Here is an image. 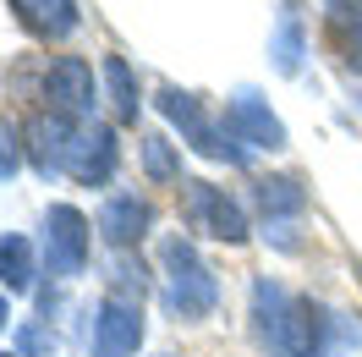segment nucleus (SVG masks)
Here are the masks:
<instances>
[{"label": "nucleus", "instance_id": "f257e3e1", "mask_svg": "<svg viewBox=\"0 0 362 357\" xmlns=\"http://www.w3.org/2000/svg\"><path fill=\"white\" fill-rule=\"evenodd\" d=\"M159 264H165V308L176 313V319H209L214 313V302H220L214 269L198 259V247L187 242V237H165Z\"/></svg>", "mask_w": 362, "mask_h": 357}, {"label": "nucleus", "instance_id": "f03ea898", "mask_svg": "<svg viewBox=\"0 0 362 357\" xmlns=\"http://www.w3.org/2000/svg\"><path fill=\"white\" fill-rule=\"evenodd\" d=\"M181 198H187V225L204 231L214 242H247V215L242 203L230 198L226 187L214 181H181Z\"/></svg>", "mask_w": 362, "mask_h": 357}, {"label": "nucleus", "instance_id": "7ed1b4c3", "mask_svg": "<svg viewBox=\"0 0 362 357\" xmlns=\"http://www.w3.org/2000/svg\"><path fill=\"white\" fill-rule=\"evenodd\" d=\"M159 110L176 121L181 132H187V143L198 149V154H209V159H230V165H242L247 159V149L242 143H230V132L226 127H214L204 115V105L192 99V94H181V89H159Z\"/></svg>", "mask_w": 362, "mask_h": 357}, {"label": "nucleus", "instance_id": "20e7f679", "mask_svg": "<svg viewBox=\"0 0 362 357\" xmlns=\"http://www.w3.org/2000/svg\"><path fill=\"white\" fill-rule=\"evenodd\" d=\"M45 264L49 275H83L88 269V220H83V209H71V203H55L45 215Z\"/></svg>", "mask_w": 362, "mask_h": 357}, {"label": "nucleus", "instance_id": "39448f33", "mask_svg": "<svg viewBox=\"0 0 362 357\" xmlns=\"http://www.w3.org/2000/svg\"><path fill=\"white\" fill-rule=\"evenodd\" d=\"M45 99L55 115H66V121H88L93 105H99V94H93V67L83 55H61V61H49L45 67Z\"/></svg>", "mask_w": 362, "mask_h": 357}, {"label": "nucleus", "instance_id": "423d86ee", "mask_svg": "<svg viewBox=\"0 0 362 357\" xmlns=\"http://www.w3.org/2000/svg\"><path fill=\"white\" fill-rule=\"evenodd\" d=\"M71 137H77V127H71L66 115H55V110H33V115L23 121V154H28V165H33L39 176H55V171H66Z\"/></svg>", "mask_w": 362, "mask_h": 357}, {"label": "nucleus", "instance_id": "0eeeda50", "mask_svg": "<svg viewBox=\"0 0 362 357\" xmlns=\"http://www.w3.org/2000/svg\"><path fill=\"white\" fill-rule=\"evenodd\" d=\"M269 341L280 357H324V308L313 297H291L274 319Z\"/></svg>", "mask_w": 362, "mask_h": 357}, {"label": "nucleus", "instance_id": "6e6552de", "mask_svg": "<svg viewBox=\"0 0 362 357\" xmlns=\"http://www.w3.org/2000/svg\"><path fill=\"white\" fill-rule=\"evenodd\" d=\"M143 346V302L105 297L93 313V357H137Z\"/></svg>", "mask_w": 362, "mask_h": 357}, {"label": "nucleus", "instance_id": "1a4fd4ad", "mask_svg": "<svg viewBox=\"0 0 362 357\" xmlns=\"http://www.w3.org/2000/svg\"><path fill=\"white\" fill-rule=\"evenodd\" d=\"M220 127L230 132V143H247V149H286V127H280V115H274L252 89H242L226 105V121H220Z\"/></svg>", "mask_w": 362, "mask_h": 357}, {"label": "nucleus", "instance_id": "9d476101", "mask_svg": "<svg viewBox=\"0 0 362 357\" xmlns=\"http://www.w3.org/2000/svg\"><path fill=\"white\" fill-rule=\"evenodd\" d=\"M115 159H121V149H115V132L93 121V127H77V137H71L66 176L77 181V187H105V181L115 176Z\"/></svg>", "mask_w": 362, "mask_h": 357}, {"label": "nucleus", "instance_id": "9b49d317", "mask_svg": "<svg viewBox=\"0 0 362 357\" xmlns=\"http://www.w3.org/2000/svg\"><path fill=\"white\" fill-rule=\"evenodd\" d=\"M148 225H154V209H148V198H137V193H110L105 209H99V237H105L115 253L143 242Z\"/></svg>", "mask_w": 362, "mask_h": 357}, {"label": "nucleus", "instance_id": "f8f14e48", "mask_svg": "<svg viewBox=\"0 0 362 357\" xmlns=\"http://www.w3.org/2000/svg\"><path fill=\"white\" fill-rule=\"evenodd\" d=\"M11 11L33 39H66L77 28V0H11Z\"/></svg>", "mask_w": 362, "mask_h": 357}, {"label": "nucleus", "instance_id": "ddd939ff", "mask_svg": "<svg viewBox=\"0 0 362 357\" xmlns=\"http://www.w3.org/2000/svg\"><path fill=\"white\" fill-rule=\"evenodd\" d=\"M302 50H308V39H302V6H296V0H286L280 28H274V39H269V55H274V67L291 77V72L302 67Z\"/></svg>", "mask_w": 362, "mask_h": 357}, {"label": "nucleus", "instance_id": "4468645a", "mask_svg": "<svg viewBox=\"0 0 362 357\" xmlns=\"http://www.w3.org/2000/svg\"><path fill=\"white\" fill-rule=\"evenodd\" d=\"M258 209L269 220H286V215H302L308 209V187L296 176H264L258 181Z\"/></svg>", "mask_w": 362, "mask_h": 357}, {"label": "nucleus", "instance_id": "2eb2a0df", "mask_svg": "<svg viewBox=\"0 0 362 357\" xmlns=\"http://www.w3.org/2000/svg\"><path fill=\"white\" fill-rule=\"evenodd\" d=\"M105 83H110V105H115V121H137L143 110V94H137V77L121 55H105Z\"/></svg>", "mask_w": 362, "mask_h": 357}, {"label": "nucleus", "instance_id": "dca6fc26", "mask_svg": "<svg viewBox=\"0 0 362 357\" xmlns=\"http://www.w3.org/2000/svg\"><path fill=\"white\" fill-rule=\"evenodd\" d=\"M33 242L28 237H0V280H6V291H28L33 286Z\"/></svg>", "mask_w": 362, "mask_h": 357}, {"label": "nucleus", "instance_id": "f3484780", "mask_svg": "<svg viewBox=\"0 0 362 357\" xmlns=\"http://www.w3.org/2000/svg\"><path fill=\"white\" fill-rule=\"evenodd\" d=\"M143 291H148V269H143V259H132V247H121L110 259V297L143 302Z\"/></svg>", "mask_w": 362, "mask_h": 357}, {"label": "nucleus", "instance_id": "a211bd4d", "mask_svg": "<svg viewBox=\"0 0 362 357\" xmlns=\"http://www.w3.org/2000/svg\"><path fill=\"white\" fill-rule=\"evenodd\" d=\"M143 176L148 181H176L181 176V159L176 149H170V137H143Z\"/></svg>", "mask_w": 362, "mask_h": 357}, {"label": "nucleus", "instance_id": "6ab92c4d", "mask_svg": "<svg viewBox=\"0 0 362 357\" xmlns=\"http://www.w3.org/2000/svg\"><path fill=\"white\" fill-rule=\"evenodd\" d=\"M23 165V127H11L6 115H0V181L11 176Z\"/></svg>", "mask_w": 362, "mask_h": 357}, {"label": "nucleus", "instance_id": "aec40b11", "mask_svg": "<svg viewBox=\"0 0 362 357\" xmlns=\"http://www.w3.org/2000/svg\"><path fill=\"white\" fill-rule=\"evenodd\" d=\"M17 357H55V335L45 324H23L17 330Z\"/></svg>", "mask_w": 362, "mask_h": 357}, {"label": "nucleus", "instance_id": "412c9836", "mask_svg": "<svg viewBox=\"0 0 362 357\" xmlns=\"http://www.w3.org/2000/svg\"><path fill=\"white\" fill-rule=\"evenodd\" d=\"M324 17H329V23L357 28L362 23V0H324Z\"/></svg>", "mask_w": 362, "mask_h": 357}, {"label": "nucleus", "instance_id": "4be33fe9", "mask_svg": "<svg viewBox=\"0 0 362 357\" xmlns=\"http://www.w3.org/2000/svg\"><path fill=\"white\" fill-rule=\"evenodd\" d=\"M346 67H351V72H362V23L351 28V33H346Z\"/></svg>", "mask_w": 362, "mask_h": 357}, {"label": "nucleus", "instance_id": "5701e85b", "mask_svg": "<svg viewBox=\"0 0 362 357\" xmlns=\"http://www.w3.org/2000/svg\"><path fill=\"white\" fill-rule=\"evenodd\" d=\"M6 319H11V313H6V297H0V330H6Z\"/></svg>", "mask_w": 362, "mask_h": 357}, {"label": "nucleus", "instance_id": "b1692460", "mask_svg": "<svg viewBox=\"0 0 362 357\" xmlns=\"http://www.w3.org/2000/svg\"><path fill=\"white\" fill-rule=\"evenodd\" d=\"M165 357H170V352H165Z\"/></svg>", "mask_w": 362, "mask_h": 357}]
</instances>
